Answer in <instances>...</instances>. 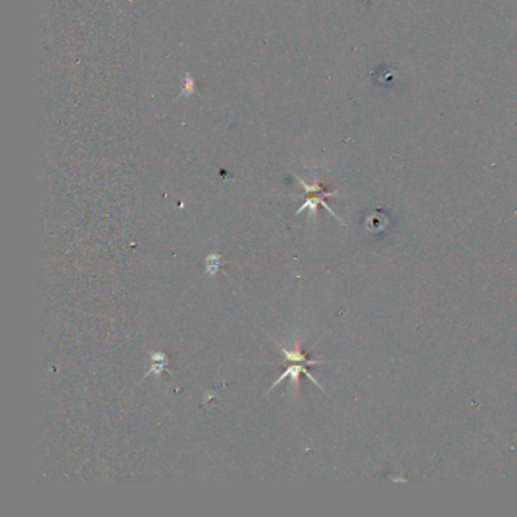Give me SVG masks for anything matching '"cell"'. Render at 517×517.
Masks as SVG:
<instances>
[{
	"label": "cell",
	"mask_w": 517,
	"mask_h": 517,
	"mask_svg": "<svg viewBox=\"0 0 517 517\" xmlns=\"http://www.w3.org/2000/svg\"><path fill=\"white\" fill-rule=\"evenodd\" d=\"M297 179H299L300 184H302V187L307 190V193H308V198H307V200L304 202V205L297 210V212H296V214H300V212H302L304 210L309 208V212H311V220L314 222L316 211H317V205H323V207H325V208L329 211V214H332L334 217H336L339 222H341L339 215H337L336 212H334V211L328 207V203L325 202V199H326V198L336 196L337 193H329V191H325V188H323V187L319 184V182H316V184H312V186H308V184H305V182H304L302 179H300V178H297ZM341 223H343V222H341Z\"/></svg>",
	"instance_id": "1"
},
{
	"label": "cell",
	"mask_w": 517,
	"mask_h": 517,
	"mask_svg": "<svg viewBox=\"0 0 517 517\" xmlns=\"http://www.w3.org/2000/svg\"><path fill=\"white\" fill-rule=\"evenodd\" d=\"M317 364H323V361H320V360H308V361H304V363H300V364H295V363H292V365H288V368H287V370L281 375V376H279V378L275 381V384H272L271 385V389H268L267 392H272L273 389H275V387L279 384V382H283L285 378H290V380H292L293 381V392H297V387H299V376L300 375H307L308 376V378L312 381V382H314L317 387H319V389L320 390H323V387L319 384V381L314 378V376H312L308 370H307V365H317Z\"/></svg>",
	"instance_id": "2"
},
{
	"label": "cell",
	"mask_w": 517,
	"mask_h": 517,
	"mask_svg": "<svg viewBox=\"0 0 517 517\" xmlns=\"http://www.w3.org/2000/svg\"><path fill=\"white\" fill-rule=\"evenodd\" d=\"M149 355H150V361H152V368L149 369V372H146L144 378H147V376H150V375L159 376L169 368V364H170V360L164 352H149Z\"/></svg>",
	"instance_id": "3"
},
{
	"label": "cell",
	"mask_w": 517,
	"mask_h": 517,
	"mask_svg": "<svg viewBox=\"0 0 517 517\" xmlns=\"http://www.w3.org/2000/svg\"><path fill=\"white\" fill-rule=\"evenodd\" d=\"M223 266H225V261H223L222 255L210 254L205 260V275H208L210 278H214L215 273H217Z\"/></svg>",
	"instance_id": "4"
}]
</instances>
